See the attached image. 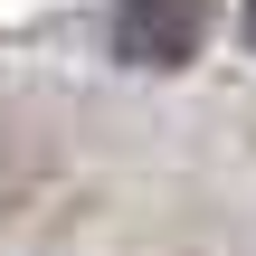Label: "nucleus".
<instances>
[{"label":"nucleus","mask_w":256,"mask_h":256,"mask_svg":"<svg viewBox=\"0 0 256 256\" xmlns=\"http://www.w3.org/2000/svg\"><path fill=\"white\" fill-rule=\"evenodd\" d=\"M218 0H114V57L124 66H190Z\"/></svg>","instance_id":"1"},{"label":"nucleus","mask_w":256,"mask_h":256,"mask_svg":"<svg viewBox=\"0 0 256 256\" xmlns=\"http://www.w3.org/2000/svg\"><path fill=\"white\" fill-rule=\"evenodd\" d=\"M238 38H247V48H256V0H238Z\"/></svg>","instance_id":"2"}]
</instances>
